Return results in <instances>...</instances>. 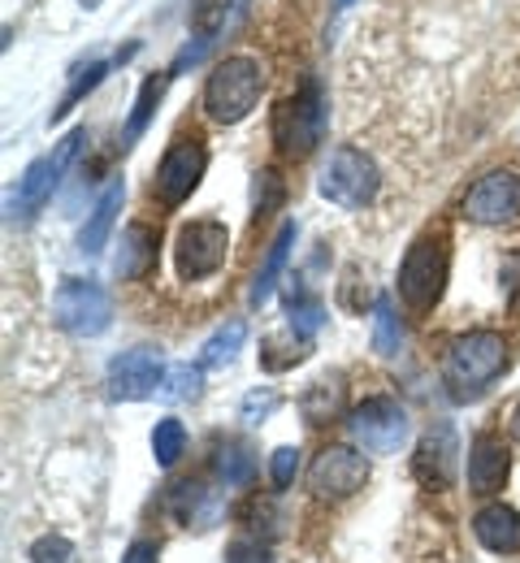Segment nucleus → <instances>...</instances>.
I'll return each mask as SVG.
<instances>
[{"instance_id":"f257e3e1","label":"nucleus","mask_w":520,"mask_h":563,"mask_svg":"<svg viewBox=\"0 0 520 563\" xmlns=\"http://www.w3.org/2000/svg\"><path fill=\"white\" fill-rule=\"evenodd\" d=\"M508 368V343L495 330H468L446 347L443 377L455 399H477Z\"/></svg>"},{"instance_id":"f03ea898","label":"nucleus","mask_w":520,"mask_h":563,"mask_svg":"<svg viewBox=\"0 0 520 563\" xmlns=\"http://www.w3.org/2000/svg\"><path fill=\"white\" fill-rule=\"evenodd\" d=\"M261 91H265V70L256 57H225L204 82V113L218 126H234L261 104Z\"/></svg>"},{"instance_id":"7ed1b4c3","label":"nucleus","mask_w":520,"mask_h":563,"mask_svg":"<svg viewBox=\"0 0 520 563\" xmlns=\"http://www.w3.org/2000/svg\"><path fill=\"white\" fill-rule=\"evenodd\" d=\"M325 122H330V109H325V91L321 82L308 74L299 82L296 96H287L278 109H274V143L278 152L287 156H308L321 135H325Z\"/></svg>"},{"instance_id":"20e7f679","label":"nucleus","mask_w":520,"mask_h":563,"mask_svg":"<svg viewBox=\"0 0 520 563\" xmlns=\"http://www.w3.org/2000/svg\"><path fill=\"white\" fill-rule=\"evenodd\" d=\"M446 274H451V252H446V234H421L403 265H399V295L412 312H430L446 290Z\"/></svg>"},{"instance_id":"39448f33","label":"nucleus","mask_w":520,"mask_h":563,"mask_svg":"<svg viewBox=\"0 0 520 563\" xmlns=\"http://www.w3.org/2000/svg\"><path fill=\"white\" fill-rule=\"evenodd\" d=\"M317 187H321V196H325L330 205L356 212L377 200V191H381V174H377V165H373L369 152L343 143V147L330 152V161H325Z\"/></svg>"},{"instance_id":"423d86ee","label":"nucleus","mask_w":520,"mask_h":563,"mask_svg":"<svg viewBox=\"0 0 520 563\" xmlns=\"http://www.w3.org/2000/svg\"><path fill=\"white\" fill-rule=\"evenodd\" d=\"M408 412L390 399V395H373L365 404H356L347 412V433H352V446H361L365 455H395L403 442H408Z\"/></svg>"},{"instance_id":"0eeeda50","label":"nucleus","mask_w":520,"mask_h":563,"mask_svg":"<svg viewBox=\"0 0 520 563\" xmlns=\"http://www.w3.org/2000/svg\"><path fill=\"white\" fill-rule=\"evenodd\" d=\"M82 140H87V131L78 126V131H70L48 156H40V161L26 165V174L18 178V191H13V200H9V217H13V221H31L35 212L53 200V191H57V183H62L66 165L75 161V152Z\"/></svg>"},{"instance_id":"6e6552de","label":"nucleus","mask_w":520,"mask_h":563,"mask_svg":"<svg viewBox=\"0 0 520 563\" xmlns=\"http://www.w3.org/2000/svg\"><path fill=\"white\" fill-rule=\"evenodd\" d=\"M230 256V230L213 217L187 221L174 239V269L182 282H204L213 278Z\"/></svg>"},{"instance_id":"1a4fd4ad","label":"nucleus","mask_w":520,"mask_h":563,"mask_svg":"<svg viewBox=\"0 0 520 563\" xmlns=\"http://www.w3.org/2000/svg\"><path fill=\"white\" fill-rule=\"evenodd\" d=\"M209 169V147L200 135H182L165 147L161 165H156V178H152V191L161 196L165 209H178L182 200H191V191L200 187Z\"/></svg>"},{"instance_id":"9d476101","label":"nucleus","mask_w":520,"mask_h":563,"mask_svg":"<svg viewBox=\"0 0 520 563\" xmlns=\"http://www.w3.org/2000/svg\"><path fill=\"white\" fill-rule=\"evenodd\" d=\"M53 317H57V325H62L66 334H75V339H96V334L109 330L113 303H109L104 286L82 282V278H66L57 286V295H53Z\"/></svg>"},{"instance_id":"9b49d317","label":"nucleus","mask_w":520,"mask_h":563,"mask_svg":"<svg viewBox=\"0 0 520 563\" xmlns=\"http://www.w3.org/2000/svg\"><path fill=\"white\" fill-rule=\"evenodd\" d=\"M369 482V460L361 455V446H321L308 464V490L325 503L352 498L356 490H365Z\"/></svg>"},{"instance_id":"f8f14e48","label":"nucleus","mask_w":520,"mask_h":563,"mask_svg":"<svg viewBox=\"0 0 520 563\" xmlns=\"http://www.w3.org/2000/svg\"><path fill=\"white\" fill-rule=\"evenodd\" d=\"M460 217L473 221V225H512L520 221V178L512 169H490L482 174L464 205H460Z\"/></svg>"},{"instance_id":"ddd939ff","label":"nucleus","mask_w":520,"mask_h":563,"mask_svg":"<svg viewBox=\"0 0 520 563\" xmlns=\"http://www.w3.org/2000/svg\"><path fill=\"white\" fill-rule=\"evenodd\" d=\"M161 382H165V364H161V352H152V347L113 355V364H109V395L118 404L148 399V395L161 390Z\"/></svg>"},{"instance_id":"4468645a","label":"nucleus","mask_w":520,"mask_h":563,"mask_svg":"<svg viewBox=\"0 0 520 563\" xmlns=\"http://www.w3.org/2000/svg\"><path fill=\"white\" fill-rule=\"evenodd\" d=\"M508 473H512V451L499 433H477L473 446H468V494L477 498H490L508 486Z\"/></svg>"},{"instance_id":"2eb2a0df","label":"nucleus","mask_w":520,"mask_h":563,"mask_svg":"<svg viewBox=\"0 0 520 563\" xmlns=\"http://www.w3.org/2000/svg\"><path fill=\"white\" fill-rule=\"evenodd\" d=\"M455 455H460V446H455L451 424L430 429V433L421 438L417 455H412V477H417L425 490H434V494L451 490V482H455Z\"/></svg>"},{"instance_id":"dca6fc26","label":"nucleus","mask_w":520,"mask_h":563,"mask_svg":"<svg viewBox=\"0 0 520 563\" xmlns=\"http://www.w3.org/2000/svg\"><path fill=\"white\" fill-rule=\"evenodd\" d=\"M156 247H161V234L152 230L148 221H131L122 230V243H118V256H113V274L122 282H140L156 269Z\"/></svg>"},{"instance_id":"f3484780","label":"nucleus","mask_w":520,"mask_h":563,"mask_svg":"<svg viewBox=\"0 0 520 563\" xmlns=\"http://www.w3.org/2000/svg\"><path fill=\"white\" fill-rule=\"evenodd\" d=\"M473 533L486 551L495 555H517L520 551V511L508 503H486L477 516H473Z\"/></svg>"},{"instance_id":"a211bd4d","label":"nucleus","mask_w":520,"mask_h":563,"mask_svg":"<svg viewBox=\"0 0 520 563\" xmlns=\"http://www.w3.org/2000/svg\"><path fill=\"white\" fill-rule=\"evenodd\" d=\"M122 200H126V187H122V183H109V191L100 196V205L91 209L87 225H82V234H78V252H82V256L104 252V243H109V234H113V225H118Z\"/></svg>"},{"instance_id":"6ab92c4d","label":"nucleus","mask_w":520,"mask_h":563,"mask_svg":"<svg viewBox=\"0 0 520 563\" xmlns=\"http://www.w3.org/2000/svg\"><path fill=\"white\" fill-rule=\"evenodd\" d=\"M291 243H296V221H283V225H278V234H274V243H269V256H265V265L256 269V278H252V290H247V303H252V308H265V303H269V295H274V282H278L283 265H287V256H291Z\"/></svg>"},{"instance_id":"aec40b11","label":"nucleus","mask_w":520,"mask_h":563,"mask_svg":"<svg viewBox=\"0 0 520 563\" xmlns=\"http://www.w3.org/2000/svg\"><path fill=\"white\" fill-rule=\"evenodd\" d=\"M169 511H174L187 529H191V525H196V529H209V525L222 516V507L213 503V494L204 490L200 482H178L174 494H169Z\"/></svg>"},{"instance_id":"412c9836","label":"nucleus","mask_w":520,"mask_h":563,"mask_svg":"<svg viewBox=\"0 0 520 563\" xmlns=\"http://www.w3.org/2000/svg\"><path fill=\"white\" fill-rule=\"evenodd\" d=\"M165 87H169V74H148V78H144V87H140V96H135V109H131V118H126L122 147H131V143L148 131V122L156 118V104L165 100Z\"/></svg>"},{"instance_id":"4be33fe9","label":"nucleus","mask_w":520,"mask_h":563,"mask_svg":"<svg viewBox=\"0 0 520 563\" xmlns=\"http://www.w3.org/2000/svg\"><path fill=\"white\" fill-rule=\"evenodd\" d=\"M299 412L308 424H330L343 417V382H312L308 395L299 399Z\"/></svg>"},{"instance_id":"5701e85b","label":"nucleus","mask_w":520,"mask_h":563,"mask_svg":"<svg viewBox=\"0 0 520 563\" xmlns=\"http://www.w3.org/2000/svg\"><path fill=\"white\" fill-rule=\"evenodd\" d=\"M213 468H218V477H222L225 486H247V482L256 477V455H252V446H247V442L225 438V442H218Z\"/></svg>"},{"instance_id":"b1692460","label":"nucleus","mask_w":520,"mask_h":563,"mask_svg":"<svg viewBox=\"0 0 520 563\" xmlns=\"http://www.w3.org/2000/svg\"><path fill=\"white\" fill-rule=\"evenodd\" d=\"M403 347V321H399V308L390 295H377L373 303V352L377 355H395Z\"/></svg>"},{"instance_id":"393cba45","label":"nucleus","mask_w":520,"mask_h":563,"mask_svg":"<svg viewBox=\"0 0 520 563\" xmlns=\"http://www.w3.org/2000/svg\"><path fill=\"white\" fill-rule=\"evenodd\" d=\"M287 312H291V330H296L299 339H312V334L325 325V303H321L317 295L299 290V286L287 295Z\"/></svg>"},{"instance_id":"a878e982","label":"nucleus","mask_w":520,"mask_h":563,"mask_svg":"<svg viewBox=\"0 0 520 563\" xmlns=\"http://www.w3.org/2000/svg\"><path fill=\"white\" fill-rule=\"evenodd\" d=\"M182 451H187V429H182V421H174V417L156 421V429H152V455H156V464L161 468H174L182 460Z\"/></svg>"},{"instance_id":"bb28decb","label":"nucleus","mask_w":520,"mask_h":563,"mask_svg":"<svg viewBox=\"0 0 520 563\" xmlns=\"http://www.w3.org/2000/svg\"><path fill=\"white\" fill-rule=\"evenodd\" d=\"M243 339H247V325L243 321H230V325H222L209 343H204V352H200V368H222V364H230L234 360V352L243 347Z\"/></svg>"},{"instance_id":"cd10ccee","label":"nucleus","mask_w":520,"mask_h":563,"mask_svg":"<svg viewBox=\"0 0 520 563\" xmlns=\"http://www.w3.org/2000/svg\"><path fill=\"white\" fill-rule=\"evenodd\" d=\"M308 355V339H299L296 330H291V339H265L261 343V368L265 373H283V368H291V364H299Z\"/></svg>"},{"instance_id":"c85d7f7f","label":"nucleus","mask_w":520,"mask_h":563,"mask_svg":"<svg viewBox=\"0 0 520 563\" xmlns=\"http://www.w3.org/2000/svg\"><path fill=\"white\" fill-rule=\"evenodd\" d=\"M161 399H196L200 395V364H174V368H165V382H161V390H156Z\"/></svg>"},{"instance_id":"c756f323","label":"nucleus","mask_w":520,"mask_h":563,"mask_svg":"<svg viewBox=\"0 0 520 563\" xmlns=\"http://www.w3.org/2000/svg\"><path fill=\"white\" fill-rule=\"evenodd\" d=\"M104 74H109V62H91V66H87V70H78V78H75V82H70V91H66V96H62V104H57V109H53V122H62V118H66V113H70V109H75L78 100H82V96H87V91H96V87H100V78H104Z\"/></svg>"},{"instance_id":"7c9ffc66","label":"nucleus","mask_w":520,"mask_h":563,"mask_svg":"<svg viewBox=\"0 0 520 563\" xmlns=\"http://www.w3.org/2000/svg\"><path fill=\"white\" fill-rule=\"evenodd\" d=\"M283 196H287L283 174H278V169H261V174H256V212H252V221H265L269 212L283 205Z\"/></svg>"},{"instance_id":"2f4dec72","label":"nucleus","mask_w":520,"mask_h":563,"mask_svg":"<svg viewBox=\"0 0 520 563\" xmlns=\"http://www.w3.org/2000/svg\"><path fill=\"white\" fill-rule=\"evenodd\" d=\"M31 563H78V551L70 538L48 533V538H40V542L31 547Z\"/></svg>"},{"instance_id":"473e14b6","label":"nucleus","mask_w":520,"mask_h":563,"mask_svg":"<svg viewBox=\"0 0 520 563\" xmlns=\"http://www.w3.org/2000/svg\"><path fill=\"white\" fill-rule=\"evenodd\" d=\"M269 473H274V486H278V490H287L299 473L296 446H278V451H274V460H269Z\"/></svg>"},{"instance_id":"72a5a7b5","label":"nucleus","mask_w":520,"mask_h":563,"mask_svg":"<svg viewBox=\"0 0 520 563\" xmlns=\"http://www.w3.org/2000/svg\"><path fill=\"white\" fill-rule=\"evenodd\" d=\"M225 563H269V547L265 542H252V538H239V542H230Z\"/></svg>"},{"instance_id":"f704fd0d","label":"nucleus","mask_w":520,"mask_h":563,"mask_svg":"<svg viewBox=\"0 0 520 563\" xmlns=\"http://www.w3.org/2000/svg\"><path fill=\"white\" fill-rule=\"evenodd\" d=\"M274 408H278V395H274V390H265V395H261V390H252V395L243 399V421L261 424Z\"/></svg>"},{"instance_id":"c9c22d12","label":"nucleus","mask_w":520,"mask_h":563,"mask_svg":"<svg viewBox=\"0 0 520 563\" xmlns=\"http://www.w3.org/2000/svg\"><path fill=\"white\" fill-rule=\"evenodd\" d=\"M504 282H508V295H512V303H520V252H512V256L504 261Z\"/></svg>"},{"instance_id":"e433bc0d","label":"nucleus","mask_w":520,"mask_h":563,"mask_svg":"<svg viewBox=\"0 0 520 563\" xmlns=\"http://www.w3.org/2000/svg\"><path fill=\"white\" fill-rule=\"evenodd\" d=\"M161 560V551H156V542H135L126 555H122V563H156Z\"/></svg>"},{"instance_id":"4c0bfd02","label":"nucleus","mask_w":520,"mask_h":563,"mask_svg":"<svg viewBox=\"0 0 520 563\" xmlns=\"http://www.w3.org/2000/svg\"><path fill=\"white\" fill-rule=\"evenodd\" d=\"M512 424H517V433H520V404H517V412H512Z\"/></svg>"},{"instance_id":"58836bf2","label":"nucleus","mask_w":520,"mask_h":563,"mask_svg":"<svg viewBox=\"0 0 520 563\" xmlns=\"http://www.w3.org/2000/svg\"><path fill=\"white\" fill-rule=\"evenodd\" d=\"M339 4H343V9H347V4H352V0H339Z\"/></svg>"},{"instance_id":"ea45409f","label":"nucleus","mask_w":520,"mask_h":563,"mask_svg":"<svg viewBox=\"0 0 520 563\" xmlns=\"http://www.w3.org/2000/svg\"><path fill=\"white\" fill-rule=\"evenodd\" d=\"M91 4H96V0H87V9H91Z\"/></svg>"}]
</instances>
